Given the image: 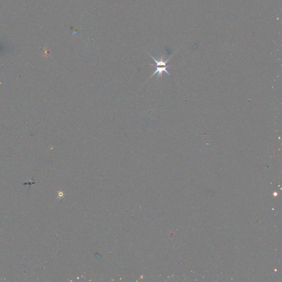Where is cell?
Returning a JSON list of instances; mask_svg holds the SVG:
<instances>
[{"mask_svg": "<svg viewBox=\"0 0 282 282\" xmlns=\"http://www.w3.org/2000/svg\"><path fill=\"white\" fill-rule=\"evenodd\" d=\"M148 53L150 55V56L153 59L154 61H155L156 63L155 66H154V65H152V66L156 68V70L155 72L152 74V75L150 77V78H152V76H153L155 75V74H158V77L160 78V77H161L162 76L163 72H165L166 74H169V75L170 76V73H169L168 71H167V68H168V67H169L170 66L168 65L167 63H168V61H169L170 58H171V57H169L168 60H166V61L163 60V57H161V59H160V60H156V59H154L151 55H150V53Z\"/></svg>", "mask_w": 282, "mask_h": 282, "instance_id": "cell-1", "label": "cell"}]
</instances>
